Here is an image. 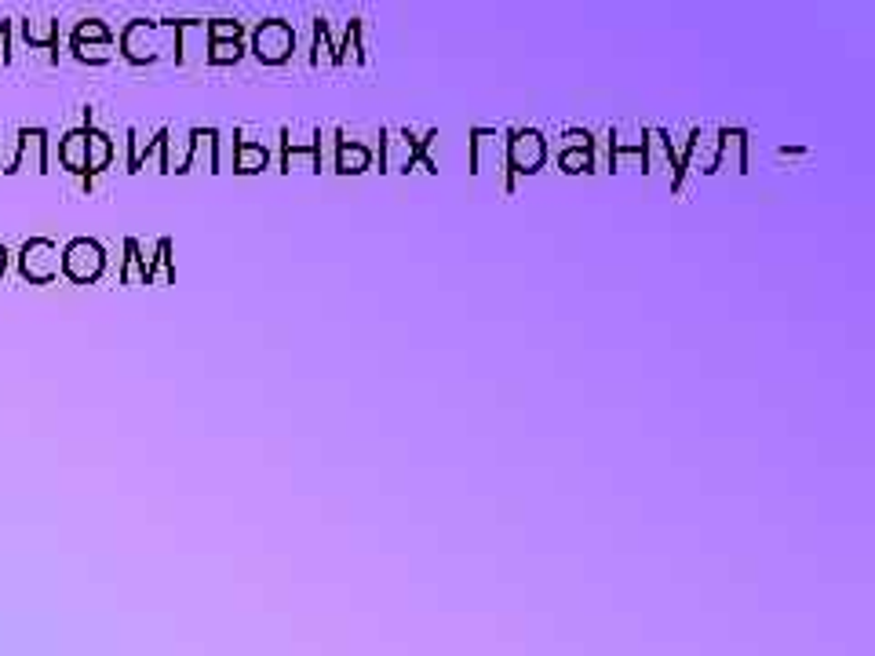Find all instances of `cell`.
<instances>
[{
	"label": "cell",
	"instance_id": "6da1fadb",
	"mask_svg": "<svg viewBox=\"0 0 875 656\" xmlns=\"http://www.w3.org/2000/svg\"><path fill=\"white\" fill-rule=\"evenodd\" d=\"M471 172L474 176L497 172L504 194L515 190V176L507 168V139L497 128H471Z\"/></svg>",
	"mask_w": 875,
	"mask_h": 656
},
{
	"label": "cell",
	"instance_id": "7a4b0ae2",
	"mask_svg": "<svg viewBox=\"0 0 875 656\" xmlns=\"http://www.w3.org/2000/svg\"><path fill=\"white\" fill-rule=\"evenodd\" d=\"M642 153H645V176H653V179H661L664 186L679 190L682 160L675 157V150H671L664 128H645V132H642Z\"/></svg>",
	"mask_w": 875,
	"mask_h": 656
},
{
	"label": "cell",
	"instance_id": "3957f363",
	"mask_svg": "<svg viewBox=\"0 0 875 656\" xmlns=\"http://www.w3.org/2000/svg\"><path fill=\"white\" fill-rule=\"evenodd\" d=\"M547 164V139L536 128H515L507 135V168L511 176H536Z\"/></svg>",
	"mask_w": 875,
	"mask_h": 656
},
{
	"label": "cell",
	"instance_id": "277c9868",
	"mask_svg": "<svg viewBox=\"0 0 875 656\" xmlns=\"http://www.w3.org/2000/svg\"><path fill=\"white\" fill-rule=\"evenodd\" d=\"M292 51H296V33H292L289 22L270 19V22H263L256 30V55L266 66H278V63L292 59Z\"/></svg>",
	"mask_w": 875,
	"mask_h": 656
},
{
	"label": "cell",
	"instance_id": "5b68a950",
	"mask_svg": "<svg viewBox=\"0 0 875 656\" xmlns=\"http://www.w3.org/2000/svg\"><path fill=\"white\" fill-rule=\"evenodd\" d=\"M379 168L383 172H412L416 139L409 132H379Z\"/></svg>",
	"mask_w": 875,
	"mask_h": 656
},
{
	"label": "cell",
	"instance_id": "8992f818",
	"mask_svg": "<svg viewBox=\"0 0 875 656\" xmlns=\"http://www.w3.org/2000/svg\"><path fill=\"white\" fill-rule=\"evenodd\" d=\"M715 172H748V132L744 128H719V157H715Z\"/></svg>",
	"mask_w": 875,
	"mask_h": 656
},
{
	"label": "cell",
	"instance_id": "52a82bcc",
	"mask_svg": "<svg viewBox=\"0 0 875 656\" xmlns=\"http://www.w3.org/2000/svg\"><path fill=\"white\" fill-rule=\"evenodd\" d=\"M372 160H376V153L365 142H358L347 132H340V150H336V164H333L336 176H361V172L372 168Z\"/></svg>",
	"mask_w": 875,
	"mask_h": 656
},
{
	"label": "cell",
	"instance_id": "ba28073f",
	"mask_svg": "<svg viewBox=\"0 0 875 656\" xmlns=\"http://www.w3.org/2000/svg\"><path fill=\"white\" fill-rule=\"evenodd\" d=\"M365 63H368V51L361 40V19H351L343 40L336 44V66H365Z\"/></svg>",
	"mask_w": 875,
	"mask_h": 656
},
{
	"label": "cell",
	"instance_id": "9c48e42d",
	"mask_svg": "<svg viewBox=\"0 0 875 656\" xmlns=\"http://www.w3.org/2000/svg\"><path fill=\"white\" fill-rule=\"evenodd\" d=\"M610 172H642V176H645V153H642V139H638V142H613V153H610Z\"/></svg>",
	"mask_w": 875,
	"mask_h": 656
},
{
	"label": "cell",
	"instance_id": "30bf717a",
	"mask_svg": "<svg viewBox=\"0 0 875 656\" xmlns=\"http://www.w3.org/2000/svg\"><path fill=\"white\" fill-rule=\"evenodd\" d=\"M310 63L321 66V70H333L336 66V40L328 33L325 19L314 22V44H310Z\"/></svg>",
	"mask_w": 875,
	"mask_h": 656
},
{
	"label": "cell",
	"instance_id": "8fae6325",
	"mask_svg": "<svg viewBox=\"0 0 875 656\" xmlns=\"http://www.w3.org/2000/svg\"><path fill=\"white\" fill-rule=\"evenodd\" d=\"M292 168H307V172H314V176H321V160H317V142H310V146H299V142H285V172H292Z\"/></svg>",
	"mask_w": 875,
	"mask_h": 656
},
{
	"label": "cell",
	"instance_id": "7c38bea8",
	"mask_svg": "<svg viewBox=\"0 0 875 656\" xmlns=\"http://www.w3.org/2000/svg\"><path fill=\"white\" fill-rule=\"evenodd\" d=\"M559 168L566 176H594V160H591V146H566L559 150Z\"/></svg>",
	"mask_w": 875,
	"mask_h": 656
},
{
	"label": "cell",
	"instance_id": "4fadbf2b",
	"mask_svg": "<svg viewBox=\"0 0 875 656\" xmlns=\"http://www.w3.org/2000/svg\"><path fill=\"white\" fill-rule=\"evenodd\" d=\"M99 248L95 245H77L74 248V255H70V270H74V278H95V273H99Z\"/></svg>",
	"mask_w": 875,
	"mask_h": 656
},
{
	"label": "cell",
	"instance_id": "5bb4252c",
	"mask_svg": "<svg viewBox=\"0 0 875 656\" xmlns=\"http://www.w3.org/2000/svg\"><path fill=\"white\" fill-rule=\"evenodd\" d=\"M314 142H317V160H321V172H333V164H336V150H340V132H336V128H321V132H314Z\"/></svg>",
	"mask_w": 875,
	"mask_h": 656
},
{
	"label": "cell",
	"instance_id": "9a60e30c",
	"mask_svg": "<svg viewBox=\"0 0 875 656\" xmlns=\"http://www.w3.org/2000/svg\"><path fill=\"white\" fill-rule=\"evenodd\" d=\"M610 153H613V135H594L591 139V160H594V176H610Z\"/></svg>",
	"mask_w": 875,
	"mask_h": 656
},
{
	"label": "cell",
	"instance_id": "2e32d148",
	"mask_svg": "<svg viewBox=\"0 0 875 656\" xmlns=\"http://www.w3.org/2000/svg\"><path fill=\"white\" fill-rule=\"evenodd\" d=\"M238 168L241 172H259V168H266V150L263 146H241V160H238Z\"/></svg>",
	"mask_w": 875,
	"mask_h": 656
},
{
	"label": "cell",
	"instance_id": "e0dca14e",
	"mask_svg": "<svg viewBox=\"0 0 875 656\" xmlns=\"http://www.w3.org/2000/svg\"><path fill=\"white\" fill-rule=\"evenodd\" d=\"M238 59H241V47H238V40H215L212 63H238Z\"/></svg>",
	"mask_w": 875,
	"mask_h": 656
},
{
	"label": "cell",
	"instance_id": "ac0fdd59",
	"mask_svg": "<svg viewBox=\"0 0 875 656\" xmlns=\"http://www.w3.org/2000/svg\"><path fill=\"white\" fill-rule=\"evenodd\" d=\"M238 33H241V26H238V22H227V19H219V22L212 26V37H215V40H238Z\"/></svg>",
	"mask_w": 875,
	"mask_h": 656
},
{
	"label": "cell",
	"instance_id": "d6986e66",
	"mask_svg": "<svg viewBox=\"0 0 875 656\" xmlns=\"http://www.w3.org/2000/svg\"><path fill=\"white\" fill-rule=\"evenodd\" d=\"M591 139H594L591 132H584V128H569V132L562 135V150H566V146H584V150H587Z\"/></svg>",
	"mask_w": 875,
	"mask_h": 656
}]
</instances>
